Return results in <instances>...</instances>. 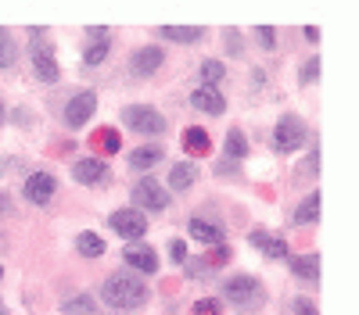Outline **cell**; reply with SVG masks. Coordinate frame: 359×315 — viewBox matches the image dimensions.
<instances>
[{
  "mask_svg": "<svg viewBox=\"0 0 359 315\" xmlns=\"http://www.w3.org/2000/svg\"><path fill=\"white\" fill-rule=\"evenodd\" d=\"M0 276H4V269H0Z\"/></svg>",
  "mask_w": 359,
  "mask_h": 315,
  "instance_id": "obj_40",
  "label": "cell"
},
{
  "mask_svg": "<svg viewBox=\"0 0 359 315\" xmlns=\"http://www.w3.org/2000/svg\"><path fill=\"white\" fill-rule=\"evenodd\" d=\"M0 312H4V305H0Z\"/></svg>",
  "mask_w": 359,
  "mask_h": 315,
  "instance_id": "obj_41",
  "label": "cell"
},
{
  "mask_svg": "<svg viewBox=\"0 0 359 315\" xmlns=\"http://www.w3.org/2000/svg\"><path fill=\"white\" fill-rule=\"evenodd\" d=\"M159 162H162V147H137V151L130 154V168H137V172L154 168Z\"/></svg>",
  "mask_w": 359,
  "mask_h": 315,
  "instance_id": "obj_22",
  "label": "cell"
},
{
  "mask_svg": "<svg viewBox=\"0 0 359 315\" xmlns=\"http://www.w3.org/2000/svg\"><path fill=\"white\" fill-rule=\"evenodd\" d=\"M14 65V43L8 36V29H0V68H11Z\"/></svg>",
  "mask_w": 359,
  "mask_h": 315,
  "instance_id": "obj_26",
  "label": "cell"
},
{
  "mask_svg": "<svg viewBox=\"0 0 359 315\" xmlns=\"http://www.w3.org/2000/svg\"><path fill=\"white\" fill-rule=\"evenodd\" d=\"M187 233L194 236V240L201 244H212V247H223V226L220 223H212V218H191V226H187Z\"/></svg>",
  "mask_w": 359,
  "mask_h": 315,
  "instance_id": "obj_13",
  "label": "cell"
},
{
  "mask_svg": "<svg viewBox=\"0 0 359 315\" xmlns=\"http://www.w3.org/2000/svg\"><path fill=\"white\" fill-rule=\"evenodd\" d=\"M90 144L97 147L101 154H115V151H122V140H119V133H115V129H97Z\"/></svg>",
  "mask_w": 359,
  "mask_h": 315,
  "instance_id": "obj_23",
  "label": "cell"
},
{
  "mask_svg": "<svg viewBox=\"0 0 359 315\" xmlns=\"http://www.w3.org/2000/svg\"><path fill=\"white\" fill-rule=\"evenodd\" d=\"M291 315H320V312H316V305L309 301V297H299V301L291 305Z\"/></svg>",
  "mask_w": 359,
  "mask_h": 315,
  "instance_id": "obj_31",
  "label": "cell"
},
{
  "mask_svg": "<svg viewBox=\"0 0 359 315\" xmlns=\"http://www.w3.org/2000/svg\"><path fill=\"white\" fill-rule=\"evenodd\" d=\"M191 104H194V112L201 115H223L227 112V101H223V93L216 90V86H201L191 93Z\"/></svg>",
  "mask_w": 359,
  "mask_h": 315,
  "instance_id": "obj_11",
  "label": "cell"
},
{
  "mask_svg": "<svg viewBox=\"0 0 359 315\" xmlns=\"http://www.w3.org/2000/svg\"><path fill=\"white\" fill-rule=\"evenodd\" d=\"M0 315H11V312H0Z\"/></svg>",
  "mask_w": 359,
  "mask_h": 315,
  "instance_id": "obj_39",
  "label": "cell"
},
{
  "mask_svg": "<svg viewBox=\"0 0 359 315\" xmlns=\"http://www.w3.org/2000/svg\"><path fill=\"white\" fill-rule=\"evenodd\" d=\"M183 147H187V154H209V147H212L209 129H201V125H191V129L183 133Z\"/></svg>",
  "mask_w": 359,
  "mask_h": 315,
  "instance_id": "obj_20",
  "label": "cell"
},
{
  "mask_svg": "<svg viewBox=\"0 0 359 315\" xmlns=\"http://www.w3.org/2000/svg\"><path fill=\"white\" fill-rule=\"evenodd\" d=\"M288 262H291V273L294 276H302L309 283L320 279V258L316 255H299V258H288Z\"/></svg>",
  "mask_w": 359,
  "mask_h": 315,
  "instance_id": "obj_19",
  "label": "cell"
},
{
  "mask_svg": "<svg viewBox=\"0 0 359 315\" xmlns=\"http://www.w3.org/2000/svg\"><path fill=\"white\" fill-rule=\"evenodd\" d=\"M159 33L165 40H173V43H198L205 29H201V25H162Z\"/></svg>",
  "mask_w": 359,
  "mask_h": 315,
  "instance_id": "obj_17",
  "label": "cell"
},
{
  "mask_svg": "<svg viewBox=\"0 0 359 315\" xmlns=\"http://www.w3.org/2000/svg\"><path fill=\"white\" fill-rule=\"evenodd\" d=\"M122 262L137 273H159V255H154V247H144V244H130L122 251Z\"/></svg>",
  "mask_w": 359,
  "mask_h": 315,
  "instance_id": "obj_10",
  "label": "cell"
},
{
  "mask_svg": "<svg viewBox=\"0 0 359 315\" xmlns=\"http://www.w3.org/2000/svg\"><path fill=\"white\" fill-rule=\"evenodd\" d=\"M302 140H305V129H302V122L294 118V115H284L277 122V129H273V147L280 154H291L294 147H302Z\"/></svg>",
  "mask_w": 359,
  "mask_h": 315,
  "instance_id": "obj_7",
  "label": "cell"
},
{
  "mask_svg": "<svg viewBox=\"0 0 359 315\" xmlns=\"http://www.w3.org/2000/svg\"><path fill=\"white\" fill-rule=\"evenodd\" d=\"M93 112H97V93L93 90L76 93V97L65 104V125L69 129H83L86 118H93Z\"/></svg>",
  "mask_w": 359,
  "mask_h": 315,
  "instance_id": "obj_4",
  "label": "cell"
},
{
  "mask_svg": "<svg viewBox=\"0 0 359 315\" xmlns=\"http://www.w3.org/2000/svg\"><path fill=\"white\" fill-rule=\"evenodd\" d=\"M104 58H108V40H97V43H93L90 51L83 54V61H86V65H101Z\"/></svg>",
  "mask_w": 359,
  "mask_h": 315,
  "instance_id": "obj_28",
  "label": "cell"
},
{
  "mask_svg": "<svg viewBox=\"0 0 359 315\" xmlns=\"http://www.w3.org/2000/svg\"><path fill=\"white\" fill-rule=\"evenodd\" d=\"M61 315H97V301H93V294H76L61 305Z\"/></svg>",
  "mask_w": 359,
  "mask_h": 315,
  "instance_id": "obj_21",
  "label": "cell"
},
{
  "mask_svg": "<svg viewBox=\"0 0 359 315\" xmlns=\"http://www.w3.org/2000/svg\"><path fill=\"white\" fill-rule=\"evenodd\" d=\"M220 312H223L220 297H201V301L194 305V315H220Z\"/></svg>",
  "mask_w": 359,
  "mask_h": 315,
  "instance_id": "obj_29",
  "label": "cell"
},
{
  "mask_svg": "<svg viewBox=\"0 0 359 315\" xmlns=\"http://www.w3.org/2000/svg\"><path fill=\"white\" fill-rule=\"evenodd\" d=\"M201 79H205V86H216L223 79V65L220 61H201Z\"/></svg>",
  "mask_w": 359,
  "mask_h": 315,
  "instance_id": "obj_27",
  "label": "cell"
},
{
  "mask_svg": "<svg viewBox=\"0 0 359 315\" xmlns=\"http://www.w3.org/2000/svg\"><path fill=\"white\" fill-rule=\"evenodd\" d=\"M305 40L316 43V40H320V29H316V25H305Z\"/></svg>",
  "mask_w": 359,
  "mask_h": 315,
  "instance_id": "obj_36",
  "label": "cell"
},
{
  "mask_svg": "<svg viewBox=\"0 0 359 315\" xmlns=\"http://www.w3.org/2000/svg\"><path fill=\"white\" fill-rule=\"evenodd\" d=\"M72 176H76V183L93 186V183H104L108 179V165L101 162V158H83V162L72 165Z\"/></svg>",
  "mask_w": 359,
  "mask_h": 315,
  "instance_id": "obj_12",
  "label": "cell"
},
{
  "mask_svg": "<svg viewBox=\"0 0 359 315\" xmlns=\"http://www.w3.org/2000/svg\"><path fill=\"white\" fill-rule=\"evenodd\" d=\"M316 75H320V58H309L302 65V83H316Z\"/></svg>",
  "mask_w": 359,
  "mask_h": 315,
  "instance_id": "obj_30",
  "label": "cell"
},
{
  "mask_svg": "<svg viewBox=\"0 0 359 315\" xmlns=\"http://www.w3.org/2000/svg\"><path fill=\"white\" fill-rule=\"evenodd\" d=\"M259 43H262V47H273V43H277V36H273L270 25H259Z\"/></svg>",
  "mask_w": 359,
  "mask_h": 315,
  "instance_id": "obj_33",
  "label": "cell"
},
{
  "mask_svg": "<svg viewBox=\"0 0 359 315\" xmlns=\"http://www.w3.org/2000/svg\"><path fill=\"white\" fill-rule=\"evenodd\" d=\"M0 122H4V104H0Z\"/></svg>",
  "mask_w": 359,
  "mask_h": 315,
  "instance_id": "obj_38",
  "label": "cell"
},
{
  "mask_svg": "<svg viewBox=\"0 0 359 315\" xmlns=\"http://www.w3.org/2000/svg\"><path fill=\"white\" fill-rule=\"evenodd\" d=\"M76 247H80V255H83V258H101V255H104V240H101L97 233H80Z\"/></svg>",
  "mask_w": 359,
  "mask_h": 315,
  "instance_id": "obj_24",
  "label": "cell"
},
{
  "mask_svg": "<svg viewBox=\"0 0 359 315\" xmlns=\"http://www.w3.org/2000/svg\"><path fill=\"white\" fill-rule=\"evenodd\" d=\"M248 154V140L241 129H230L227 133V158H244Z\"/></svg>",
  "mask_w": 359,
  "mask_h": 315,
  "instance_id": "obj_25",
  "label": "cell"
},
{
  "mask_svg": "<svg viewBox=\"0 0 359 315\" xmlns=\"http://www.w3.org/2000/svg\"><path fill=\"white\" fill-rule=\"evenodd\" d=\"M316 218H320V194H309L299 208H294L291 223L294 226H309V223H316Z\"/></svg>",
  "mask_w": 359,
  "mask_h": 315,
  "instance_id": "obj_18",
  "label": "cell"
},
{
  "mask_svg": "<svg viewBox=\"0 0 359 315\" xmlns=\"http://www.w3.org/2000/svg\"><path fill=\"white\" fill-rule=\"evenodd\" d=\"M169 255H173V262H187V244L173 240V244H169Z\"/></svg>",
  "mask_w": 359,
  "mask_h": 315,
  "instance_id": "obj_32",
  "label": "cell"
},
{
  "mask_svg": "<svg viewBox=\"0 0 359 315\" xmlns=\"http://www.w3.org/2000/svg\"><path fill=\"white\" fill-rule=\"evenodd\" d=\"M227 51L230 54H241V36H233V29L227 33Z\"/></svg>",
  "mask_w": 359,
  "mask_h": 315,
  "instance_id": "obj_34",
  "label": "cell"
},
{
  "mask_svg": "<svg viewBox=\"0 0 359 315\" xmlns=\"http://www.w3.org/2000/svg\"><path fill=\"white\" fill-rule=\"evenodd\" d=\"M122 125L140 136H159L165 133V118L154 112L151 104H130V108H122Z\"/></svg>",
  "mask_w": 359,
  "mask_h": 315,
  "instance_id": "obj_3",
  "label": "cell"
},
{
  "mask_svg": "<svg viewBox=\"0 0 359 315\" xmlns=\"http://www.w3.org/2000/svg\"><path fill=\"white\" fill-rule=\"evenodd\" d=\"M223 301L233 305L238 312H255L262 301H266V290H262V283L255 276H233L223 287Z\"/></svg>",
  "mask_w": 359,
  "mask_h": 315,
  "instance_id": "obj_2",
  "label": "cell"
},
{
  "mask_svg": "<svg viewBox=\"0 0 359 315\" xmlns=\"http://www.w3.org/2000/svg\"><path fill=\"white\" fill-rule=\"evenodd\" d=\"M101 294H104V301L112 305V308H119V312H133V308H140L148 301V287L140 283L133 273H112L104 279V287H101Z\"/></svg>",
  "mask_w": 359,
  "mask_h": 315,
  "instance_id": "obj_1",
  "label": "cell"
},
{
  "mask_svg": "<svg viewBox=\"0 0 359 315\" xmlns=\"http://www.w3.org/2000/svg\"><path fill=\"white\" fill-rule=\"evenodd\" d=\"M33 72L43 83H58V61L51 47H33Z\"/></svg>",
  "mask_w": 359,
  "mask_h": 315,
  "instance_id": "obj_15",
  "label": "cell"
},
{
  "mask_svg": "<svg viewBox=\"0 0 359 315\" xmlns=\"http://www.w3.org/2000/svg\"><path fill=\"white\" fill-rule=\"evenodd\" d=\"M8 212V194H0V215Z\"/></svg>",
  "mask_w": 359,
  "mask_h": 315,
  "instance_id": "obj_37",
  "label": "cell"
},
{
  "mask_svg": "<svg viewBox=\"0 0 359 315\" xmlns=\"http://www.w3.org/2000/svg\"><path fill=\"white\" fill-rule=\"evenodd\" d=\"M305 176H316V151L305 158Z\"/></svg>",
  "mask_w": 359,
  "mask_h": 315,
  "instance_id": "obj_35",
  "label": "cell"
},
{
  "mask_svg": "<svg viewBox=\"0 0 359 315\" xmlns=\"http://www.w3.org/2000/svg\"><path fill=\"white\" fill-rule=\"evenodd\" d=\"M252 244H255L270 262H288V258H291V255H288V244L280 240V236H270L266 229H255V233H252Z\"/></svg>",
  "mask_w": 359,
  "mask_h": 315,
  "instance_id": "obj_14",
  "label": "cell"
},
{
  "mask_svg": "<svg viewBox=\"0 0 359 315\" xmlns=\"http://www.w3.org/2000/svg\"><path fill=\"white\" fill-rule=\"evenodd\" d=\"M133 204H137V212H162L165 204H169V194L151 176H144V179L133 186Z\"/></svg>",
  "mask_w": 359,
  "mask_h": 315,
  "instance_id": "obj_5",
  "label": "cell"
},
{
  "mask_svg": "<svg viewBox=\"0 0 359 315\" xmlns=\"http://www.w3.org/2000/svg\"><path fill=\"white\" fill-rule=\"evenodd\" d=\"M112 229L122 236V240L137 244L140 236L148 233V218H144V212H137V208H122V212L112 215Z\"/></svg>",
  "mask_w": 359,
  "mask_h": 315,
  "instance_id": "obj_6",
  "label": "cell"
},
{
  "mask_svg": "<svg viewBox=\"0 0 359 315\" xmlns=\"http://www.w3.org/2000/svg\"><path fill=\"white\" fill-rule=\"evenodd\" d=\"M54 190H58V183H54V176L51 172H33V176L25 179V201L29 204H47L54 197Z\"/></svg>",
  "mask_w": 359,
  "mask_h": 315,
  "instance_id": "obj_8",
  "label": "cell"
},
{
  "mask_svg": "<svg viewBox=\"0 0 359 315\" xmlns=\"http://www.w3.org/2000/svg\"><path fill=\"white\" fill-rule=\"evenodd\" d=\"M194 179H198V168H194L191 162H180V165H173V172H169V186H173L176 194L191 190Z\"/></svg>",
  "mask_w": 359,
  "mask_h": 315,
  "instance_id": "obj_16",
  "label": "cell"
},
{
  "mask_svg": "<svg viewBox=\"0 0 359 315\" xmlns=\"http://www.w3.org/2000/svg\"><path fill=\"white\" fill-rule=\"evenodd\" d=\"M162 61H165L162 47H140V51L133 54V61H130V72L140 75V79H148V75H154L162 68Z\"/></svg>",
  "mask_w": 359,
  "mask_h": 315,
  "instance_id": "obj_9",
  "label": "cell"
}]
</instances>
